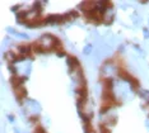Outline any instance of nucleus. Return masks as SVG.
I'll return each mask as SVG.
<instances>
[{
	"label": "nucleus",
	"mask_w": 149,
	"mask_h": 133,
	"mask_svg": "<svg viewBox=\"0 0 149 133\" xmlns=\"http://www.w3.org/2000/svg\"><path fill=\"white\" fill-rule=\"evenodd\" d=\"M38 44L41 48L47 52V51H51V50H57L60 46H61V43H60V41L56 38V37H54L52 34H43L40 37V39L36 42Z\"/></svg>",
	"instance_id": "1"
},
{
	"label": "nucleus",
	"mask_w": 149,
	"mask_h": 133,
	"mask_svg": "<svg viewBox=\"0 0 149 133\" xmlns=\"http://www.w3.org/2000/svg\"><path fill=\"white\" fill-rule=\"evenodd\" d=\"M118 67L115 65L112 60H106L101 66V75L103 79H112L116 74H118Z\"/></svg>",
	"instance_id": "2"
},
{
	"label": "nucleus",
	"mask_w": 149,
	"mask_h": 133,
	"mask_svg": "<svg viewBox=\"0 0 149 133\" xmlns=\"http://www.w3.org/2000/svg\"><path fill=\"white\" fill-rule=\"evenodd\" d=\"M26 107H27V112L31 119H37L38 118L40 113H41V105L37 103L33 99H26Z\"/></svg>",
	"instance_id": "3"
},
{
	"label": "nucleus",
	"mask_w": 149,
	"mask_h": 133,
	"mask_svg": "<svg viewBox=\"0 0 149 133\" xmlns=\"http://www.w3.org/2000/svg\"><path fill=\"white\" fill-rule=\"evenodd\" d=\"M86 17L91 20V22H94V23L103 22V14L98 9H93V10H91V12L86 13Z\"/></svg>",
	"instance_id": "4"
},
{
	"label": "nucleus",
	"mask_w": 149,
	"mask_h": 133,
	"mask_svg": "<svg viewBox=\"0 0 149 133\" xmlns=\"http://www.w3.org/2000/svg\"><path fill=\"white\" fill-rule=\"evenodd\" d=\"M68 66H69V71H70V72L80 70L79 61H78L74 56H69V57H68Z\"/></svg>",
	"instance_id": "5"
},
{
	"label": "nucleus",
	"mask_w": 149,
	"mask_h": 133,
	"mask_svg": "<svg viewBox=\"0 0 149 133\" xmlns=\"http://www.w3.org/2000/svg\"><path fill=\"white\" fill-rule=\"evenodd\" d=\"M26 80H27V77H22V76H19V75H14V76L10 77V84L14 89H18V88H22V85Z\"/></svg>",
	"instance_id": "6"
},
{
	"label": "nucleus",
	"mask_w": 149,
	"mask_h": 133,
	"mask_svg": "<svg viewBox=\"0 0 149 133\" xmlns=\"http://www.w3.org/2000/svg\"><path fill=\"white\" fill-rule=\"evenodd\" d=\"M31 48H32V47L29 46V44H21V46H18V53H19V56L27 57L29 53H31Z\"/></svg>",
	"instance_id": "7"
},
{
	"label": "nucleus",
	"mask_w": 149,
	"mask_h": 133,
	"mask_svg": "<svg viewBox=\"0 0 149 133\" xmlns=\"http://www.w3.org/2000/svg\"><path fill=\"white\" fill-rule=\"evenodd\" d=\"M8 33H10V34L15 36V37H19V38H23V39L29 38L28 34H26V33H21V32H18V30H15V29H13V28H8Z\"/></svg>",
	"instance_id": "8"
},
{
	"label": "nucleus",
	"mask_w": 149,
	"mask_h": 133,
	"mask_svg": "<svg viewBox=\"0 0 149 133\" xmlns=\"http://www.w3.org/2000/svg\"><path fill=\"white\" fill-rule=\"evenodd\" d=\"M139 96H140L145 103H149V90H145V89H139L138 91Z\"/></svg>",
	"instance_id": "9"
},
{
	"label": "nucleus",
	"mask_w": 149,
	"mask_h": 133,
	"mask_svg": "<svg viewBox=\"0 0 149 133\" xmlns=\"http://www.w3.org/2000/svg\"><path fill=\"white\" fill-rule=\"evenodd\" d=\"M15 95H17V98L21 100V99L23 98H26V95H27V91H26V89L24 88H18V89H15Z\"/></svg>",
	"instance_id": "10"
},
{
	"label": "nucleus",
	"mask_w": 149,
	"mask_h": 133,
	"mask_svg": "<svg viewBox=\"0 0 149 133\" xmlns=\"http://www.w3.org/2000/svg\"><path fill=\"white\" fill-rule=\"evenodd\" d=\"M93 46L92 44H87L86 47H84V50H83V53L86 54V56H89V54H93Z\"/></svg>",
	"instance_id": "11"
},
{
	"label": "nucleus",
	"mask_w": 149,
	"mask_h": 133,
	"mask_svg": "<svg viewBox=\"0 0 149 133\" xmlns=\"http://www.w3.org/2000/svg\"><path fill=\"white\" fill-rule=\"evenodd\" d=\"M100 132H101V133H110V129H108L107 125L100 124Z\"/></svg>",
	"instance_id": "12"
},
{
	"label": "nucleus",
	"mask_w": 149,
	"mask_h": 133,
	"mask_svg": "<svg viewBox=\"0 0 149 133\" xmlns=\"http://www.w3.org/2000/svg\"><path fill=\"white\" fill-rule=\"evenodd\" d=\"M35 133H46V132H45V129H43L42 127H37L36 131H35Z\"/></svg>",
	"instance_id": "13"
},
{
	"label": "nucleus",
	"mask_w": 149,
	"mask_h": 133,
	"mask_svg": "<svg viewBox=\"0 0 149 133\" xmlns=\"http://www.w3.org/2000/svg\"><path fill=\"white\" fill-rule=\"evenodd\" d=\"M144 36H145V38L149 39V30L148 29H144Z\"/></svg>",
	"instance_id": "14"
},
{
	"label": "nucleus",
	"mask_w": 149,
	"mask_h": 133,
	"mask_svg": "<svg viewBox=\"0 0 149 133\" xmlns=\"http://www.w3.org/2000/svg\"><path fill=\"white\" fill-rule=\"evenodd\" d=\"M14 133H22L21 129H14Z\"/></svg>",
	"instance_id": "15"
}]
</instances>
